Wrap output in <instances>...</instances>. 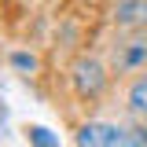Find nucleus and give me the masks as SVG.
I'll return each instance as SVG.
<instances>
[{
	"label": "nucleus",
	"mask_w": 147,
	"mask_h": 147,
	"mask_svg": "<svg viewBox=\"0 0 147 147\" xmlns=\"http://www.w3.org/2000/svg\"><path fill=\"white\" fill-rule=\"evenodd\" d=\"M147 66V37H132L114 48V70H140Z\"/></svg>",
	"instance_id": "3"
},
{
	"label": "nucleus",
	"mask_w": 147,
	"mask_h": 147,
	"mask_svg": "<svg viewBox=\"0 0 147 147\" xmlns=\"http://www.w3.org/2000/svg\"><path fill=\"white\" fill-rule=\"evenodd\" d=\"M129 107L136 110L140 118H147V74L132 85V88H129Z\"/></svg>",
	"instance_id": "5"
},
{
	"label": "nucleus",
	"mask_w": 147,
	"mask_h": 147,
	"mask_svg": "<svg viewBox=\"0 0 147 147\" xmlns=\"http://www.w3.org/2000/svg\"><path fill=\"white\" fill-rule=\"evenodd\" d=\"M118 147H147V129H140V125H121Z\"/></svg>",
	"instance_id": "6"
},
{
	"label": "nucleus",
	"mask_w": 147,
	"mask_h": 147,
	"mask_svg": "<svg viewBox=\"0 0 147 147\" xmlns=\"http://www.w3.org/2000/svg\"><path fill=\"white\" fill-rule=\"evenodd\" d=\"M74 85H77V92H81L85 99H96V96L103 92V85H107V74H103V66H99L96 59H81V63L74 66Z\"/></svg>",
	"instance_id": "1"
},
{
	"label": "nucleus",
	"mask_w": 147,
	"mask_h": 147,
	"mask_svg": "<svg viewBox=\"0 0 147 147\" xmlns=\"http://www.w3.org/2000/svg\"><path fill=\"white\" fill-rule=\"evenodd\" d=\"M11 63H15L18 70H37V59H33V55H26V52H15V55H11Z\"/></svg>",
	"instance_id": "8"
},
{
	"label": "nucleus",
	"mask_w": 147,
	"mask_h": 147,
	"mask_svg": "<svg viewBox=\"0 0 147 147\" xmlns=\"http://www.w3.org/2000/svg\"><path fill=\"white\" fill-rule=\"evenodd\" d=\"M30 140H33L37 147H59V140H55L48 129H40V125H33V129H30Z\"/></svg>",
	"instance_id": "7"
},
{
	"label": "nucleus",
	"mask_w": 147,
	"mask_h": 147,
	"mask_svg": "<svg viewBox=\"0 0 147 147\" xmlns=\"http://www.w3.org/2000/svg\"><path fill=\"white\" fill-rule=\"evenodd\" d=\"M121 125H107V121H88L77 132V147H118Z\"/></svg>",
	"instance_id": "2"
},
{
	"label": "nucleus",
	"mask_w": 147,
	"mask_h": 147,
	"mask_svg": "<svg viewBox=\"0 0 147 147\" xmlns=\"http://www.w3.org/2000/svg\"><path fill=\"white\" fill-rule=\"evenodd\" d=\"M114 22L125 26V30H136V26H147V0H121L118 11H114Z\"/></svg>",
	"instance_id": "4"
}]
</instances>
